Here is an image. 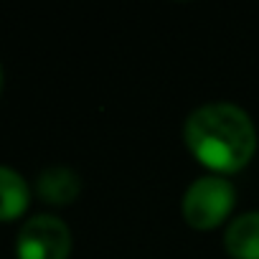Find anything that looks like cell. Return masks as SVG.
Masks as SVG:
<instances>
[{
  "label": "cell",
  "instance_id": "6da1fadb",
  "mask_svg": "<svg viewBox=\"0 0 259 259\" xmlns=\"http://www.w3.org/2000/svg\"><path fill=\"white\" fill-rule=\"evenodd\" d=\"M183 138L188 150L216 173L241 170L256 150L251 117L231 102L196 107L183 124Z\"/></svg>",
  "mask_w": 259,
  "mask_h": 259
},
{
  "label": "cell",
  "instance_id": "7a4b0ae2",
  "mask_svg": "<svg viewBox=\"0 0 259 259\" xmlns=\"http://www.w3.org/2000/svg\"><path fill=\"white\" fill-rule=\"evenodd\" d=\"M234 201H236V191L224 176H201L186 188L181 211L186 224L206 231V229H216L229 216Z\"/></svg>",
  "mask_w": 259,
  "mask_h": 259
},
{
  "label": "cell",
  "instance_id": "3957f363",
  "mask_svg": "<svg viewBox=\"0 0 259 259\" xmlns=\"http://www.w3.org/2000/svg\"><path fill=\"white\" fill-rule=\"evenodd\" d=\"M69 251L71 231L59 216L38 213L28 219L18 231V259H69Z\"/></svg>",
  "mask_w": 259,
  "mask_h": 259
},
{
  "label": "cell",
  "instance_id": "277c9868",
  "mask_svg": "<svg viewBox=\"0 0 259 259\" xmlns=\"http://www.w3.org/2000/svg\"><path fill=\"white\" fill-rule=\"evenodd\" d=\"M224 246L234 259H259V211L236 216L226 226Z\"/></svg>",
  "mask_w": 259,
  "mask_h": 259
},
{
  "label": "cell",
  "instance_id": "5b68a950",
  "mask_svg": "<svg viewBox=\"0 0 259 259\" xmlns=\"http://www.w3.org/2000/svg\"><path fill=\"white\" fill-rule=\"evenodd\" d=\"M38 196L51 203V206H69L79 191H81V181L71 168L64 165H51L38 176Z\"/></svg>",
  "mask_w": 259,
  "mask_h": 259
},
{
  "label": "cell",
  "instance_id": "8992f818",
  "mask_svg": "<svg viewBox=\"0 0 259 259\" xmlns=\"http://www.w3.org/2000/svg\"><path fill=\"white\" fill-rule=\"evenodd\" d=\"M28 201L31 191L23 176L16 173L13 168L0 165V221L18 219L28 208Z\"/></svg>",
  "mask_w": 259,
  "mask_h": 259
},
{
  "label": "cell",
  "instance_id": "52a82bcc",
  "mask_svg": "<svg viewBox=\"0 0 259 259\" xmlns=\"http://www.w3.org/2000/svg\"><path fill=\"white\" fill-rule=\"evenodd\" d=\"M0 89H3V69H0Z\"/></svg>",
  "mask_w": 259,
  "mask_h": 259
}]
</instances>
